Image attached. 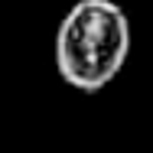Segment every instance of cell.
<instances>
[{"mask_svg": "<svg viewBox=\"0 0 153 153\" xmlns=\"http://www.w3.org/2000/svg\"><path fill=\"white\" fill-rule=\"evenodd\" d=\"M130 56V20L111 0H78L59 23L56 65L65 85L101 91Z\"/></svg>", "mask_w": 153, "mask_h": 153, "instance_id": "1", "label": "cell"}]
</instances>
